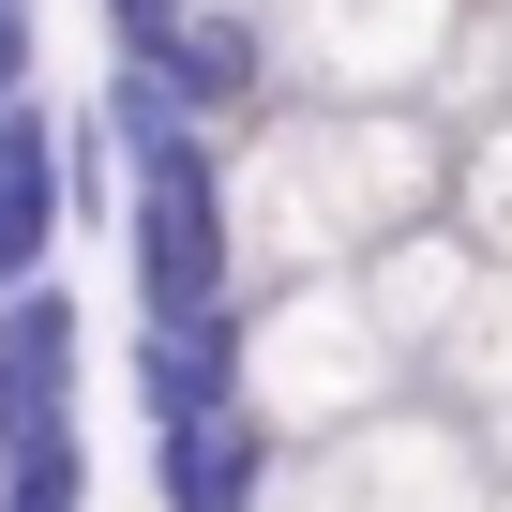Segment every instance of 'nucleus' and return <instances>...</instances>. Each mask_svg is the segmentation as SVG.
I'll use <instances>...</instances> for the list:
<instances>
[{"mask_svg":"<svg viewBox=\"0 0 512 512\" xmlns=\"http://www.w3.org/2000/svg\"><path fill=\"white\" fill-rule=\"evenodd\" d=\"M121 76H136V91H166L181 121L241 136L256 106H272V0H181V16H166Z\"/></svg>","mask_w":512,"mask_h":512,"instance_id":"1","label":"nucleus"},{"mask_svg":"<svg viewBox=\"0 0 512 512\" xmlns=\"http://www.w3.org/2000/svg\"><path fill=\"white\" fill-rule=\"evenodd\" d=\"M76 392H91V317H76L61 272H31L16 302H0V452H61Z\"/></svg>","mask_w":512,"mask_h":512,"instance_id":"2","label":"nucleus"},{"mask_svg":"<svg viewBox=\"0 0 512 512\" xmlns=\"http://www.w3.org/2000/svg\"><path fill=\"white\" fill-rule=\"evenodd\" d=\"M61 226H76V121L46 91H16L0 106V302L61 272Z\"/></svg>","mask_w":512,"mask_h":512,"instance_id":"3","label":"nucleus"},{"mask_svg":"<svg viewBox=\"0 0 512 512\" xmlns=\"http://www.w3.org/2000/svg\"><path fill=\"white\" fill-rule=\"evenodd\" d=\"M0 512H91V437H61V452H0Z\"/></svg>","mask_w":512,"mask_h":512,"instance_id":"4","label":"nucleus"},{"mask_svg":"<svg viewBox=\"0 0 512 512\" xmlns=\"http://www.w3.org/2000/svg\"><path fill=\"white\" fill-rule=\"evenodd\" d=\"M46 91V31H31V0H0V106Z\"/></svg>","mask_w":512,"mask_h":512,"instance_id":"5","label":"nucleus"}]
</instances>
